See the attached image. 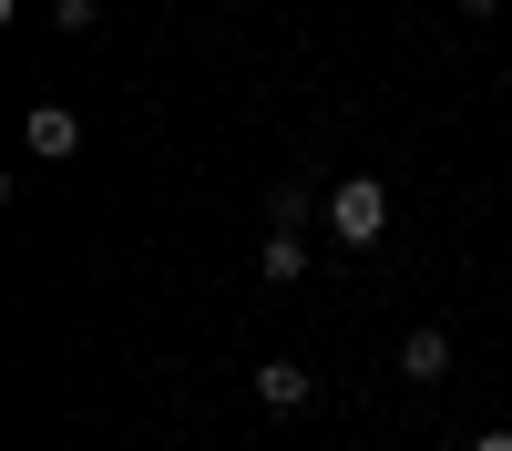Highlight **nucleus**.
<instances>
[{
    "instance_id": "7ed1b4c3",
    "label": "nucleus",
    "mask_w": 512,
    "mask_h": 451,
    "mask_svg": "<svg viewBox=\"0 0 512 451\" xmlns=\"http://www.w3.org/2000/svg\"><path fill=\"white\" fill-rule=\"evenodd\" d=\"M256 277H267V287H297V277H308V246H297V226H267V246H256Z\"/></svg>"
},
{
    "instance_id": "423d86ee",
    "label": "nucleus",
    "mask_w": 512,
    "mask_h": 451,
    "mask_svg": "<svg viewBox=\"0 0 512 451\" xmlns=\"http://www.w3.org/2000/svg\"><path fill=\"white\" fill-rule=\"evenodd\" d=\"M267 226H308V185H277L267 195Z\"/></svg>"
},
{
    "instance_id": "9d476101",
    "label": "nucleus",
    "mask_w": 512,
    "mask_h": 451,
    "mask_svg": "<svg viewBox=\"0 0 512 451\" xmlns=\"http://www.w3.org/2000/svg\"><path fill=\"white\" fill-rule=\"evenodd\" d=\"M226 11H236V0H226Z\"/></svg>"
},
{
    "instance_id": "6e6552de",
    "label": "nucleus",
    "mask_w": 512,
    "mask_h": 451,
    "mask_svg": "<svg viewBox=\"0 0 512 451\" xmlns=\"http://www.w3.org/2000/svg\"><path fill=\"white\" fill-rule=\"evenodd\" d=\"M472 451H512V431H472Z\"/></svg>"
},
{
    "instance_id": "1a4fd4ad",
    "label": "nucleus",
    "mask_w": 512,
    "mask_h": 451,
    "mask_svg": "<svg viewBox=\"0 0 512 451\" xmlns=\"http://www.w3.org/2000/svg\"><path fill=\"white\" fill-rule=\"evenodd\" d=\"M461 11H502V0H461Z\"/></svg>"
},
{
    "instance_id": "20e7f679",
    "label": "nucleus",
    "mask_w": 512,
    "mask_h": 451,
    "mask_svg": "<svg viewBox=\"0 0 512 451\" xmlns=\"http://www.w3.org/2000/svg\"><path fill=\"white\" fill-rule=\"evenodd\" d=\"M400 369H410V380H451V328H410V339H400Z\"/></svg>"
},
{
    "instance_id": "0eeeda50",
    "label": "nucleus",
    "mask_w": 512,
    "mask_h": 451,
    "mask_svg": "<svg viewBox=\"0 0 512 451\" xmlns=\"http://www.w3.org/2000/svg\"><path fill=\"white\" fill-rule=\"evenodd\" d=\"M52 21H62V31H93V21H103V0H52Z\"/></svg>"
},
{
    "instance_id": "f03ea898",
    "label": "nucleus",
    "mask_w": 512,
    "mask_h": 451,
    "mask_svg": "<svg viewBox=\"0 0 512 451\" xmlns=\"http://www.w3.org/2000/svg\"><path fill=\"white\" fill-rule=\"evenodd\" d=\"M21 134H31V154H52V164H62V154H82V113H72V103H31Z\"/></svg>"
},
{
    "instance_id": "f257e3e1",
    "label": "nucleus",
    "mask_w": 512,
    "mask_h": 451,
    "mask_svg": "<svg viewBox=\"0 0 512 451\" xmlns=\"http://www.w3.org/2000/svg\"><path fill=\"white\" fill-rule=\"evenodd\" d=\"M328 226H338V246H379L390 236V185L379 175H338L328 185Z\"/></svg>"
},
{
    "instance_id": "39448f33",
    "label": "nucleus",
    "mask_w": 512,
    "mask_h": 451,
    "mask_svg": "<svg viewBox=\"0 0 512 451\" xmlns=\"http://www.w3.org/2000/svg\"><path fill=\"white\" fill-rule=\"evenodd\" d=\"M308 369H297V359H267V369H256V400H267V410H308Z\"/></svg>"
}]
</instances>
